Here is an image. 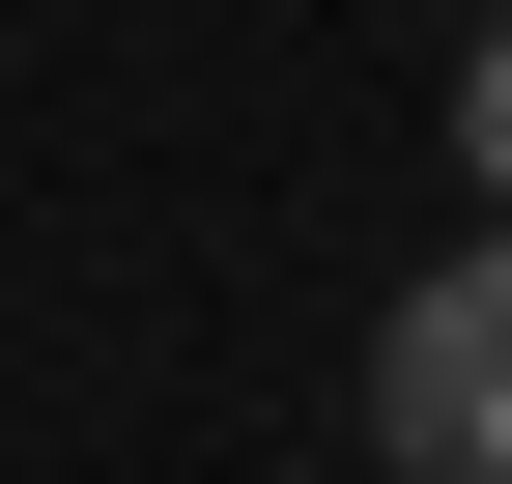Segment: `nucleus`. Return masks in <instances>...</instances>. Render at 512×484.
<instances>
[{
    "instance_id": "f257e3e1",
    "label": "nucleus",
    "mask_w": 512,
    "mask_h": 484,
    "mask_svg": "<svg viewBox=\"0 0 512 484\" xmlns=\"http://www.w3.org/2000/svg\"><path fill=\"white\" fill-rule=\"evenodd\" d=\"M370 456H399V484H512V228L370 314Z\"/></svg>"
},
{
    "instance_id": "f03ea898",
    "label": "nucleus",
    "mask_w": 512,
    "mask_h": 484,
    "mask_svg": "<svg viewBox=\"0 0 512 484\" xmlns=\"http://www.w3.org/2000/svg\"><path fill=\"white\" fill-rule=\"evenodd\" d=\"M456 171H484V228H512V0H484V57H456Z\"/></svg>"
}]
</instances>
